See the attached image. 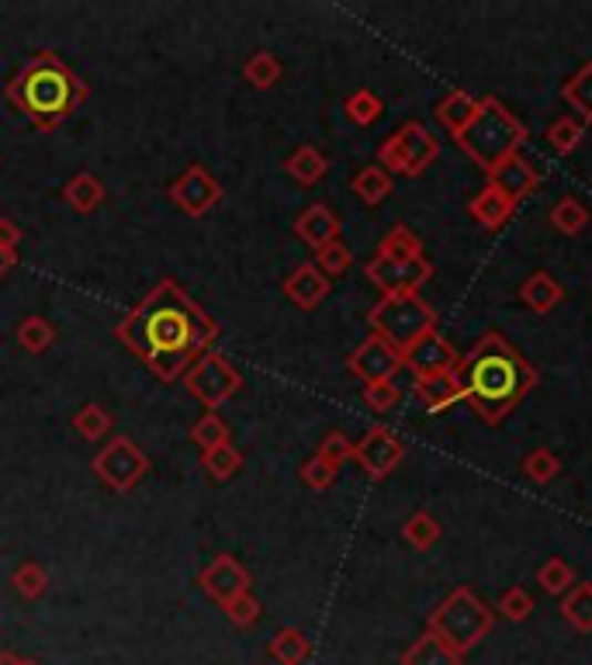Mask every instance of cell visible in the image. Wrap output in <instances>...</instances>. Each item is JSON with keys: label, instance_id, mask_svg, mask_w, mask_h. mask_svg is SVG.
Returning <instances> with one entry per match:
<instances>
[{"label": "cell", "instance_id": "obj_1", "mask_svg": "<svg viewBox=\"0 0 592 665\" xmlns=\"http://www.w3.org/2000/svg\"><path fill=\"white\" fill-rule=\"evenodd\" d=\"M119 340L163 382H174L212 351L218 323L197 305L174 278H163L153 292L119 323Z\"/></svg>", "mask_w": 592, "mask_h": 665}, {"label": "cell", "instance_id": "obj_2", "mask_svg": "<svg viewBox=\"0 0 592 665\" xmlns=\"http://www.w3.org/2000/svg\"><path fill=\"white\" fill-rule=\"evenodd\" d=\"M458 379L474 416L486 426H502L520 410L530 389L538 385V371L530 367V361L513 343H506L499 333H486L461 357Z\"/></svg>", "mask_w": 592, "mask_h": 665}, {"label": "cell", "instance_id": "obj_3", "mask_svg": "<svg viewBox=\"0 0 592 665\" xmlns=\"http://www.w3.org/2000/svg\"><path fill=\"white\" fill-rule=\"evenodd\" d=\"M8 101L32 119L35 129L49 132L63 125L70 114L88 101L83 83L55 52H35L21 67V73L8 83Z\"/></svg>", "mask_w": 592, "mask_h": 665}, {"label": "cell", "instance_id": "obj_4", "mask_svg": "<svg viewBox=\"0 0 592 665\" xmlns=\"http://www.w3.org/2000/svg\"><path fill=\"white\" fill-rule=\"evenodd\" d=\"M455 139H458V147L468 153V160H474L489 173L502 160L520 153V147L527 142V125L499 98H478L474 119Z\"/></svg>", "mask_w": 592, "mask_h": 665}, {"label": "cell", "instance_id": "obj_5", "mask_svg": "<svg viewBox=\"0 0 592 665\" xmlns=\"http://www.w3.org/2000/svg\"><path fill=\"white\" fill-rule=\"evenodd\" d=\"M496 627V611L478 599L471 586L450 590L433 611H430V627L443 645H450L458 655H468L471 648L482 645Z\"/></svg>", "mask_w": 592, "mask_h": 665}, {"label": "cell", "instance_id": "obj_6", "mask_svg": "<svg viewBox=\"0 0 592 665\" xmlns=\"http://www.w3.org/2000/svg\"><path fill=\"white\" fill-rule=\"evenodd\" d=\"M371 333L388 340L395 351L406 357V351L437 330V312L430 302H422L419 295H385L371 312H368Z\"/></svg>", "mask_w": 592, "mask_h": 665}, {"label": "cell", "instance_id": "obj_7", "mask_svg": "<svg viewBox=\"0 0 592 665\" xmlns=\"http://www.w3.org/2000/svg\"><path fill=\"white\" fill-rule=\"evenodd\" d=\"M437 157H440L437 135L422 122H406L399 132H391L381 142L378 167H385L388 173H399V178H419Z\"/></svg>", "mask_w": 592, "mask_h": 665}, {"label": "cell", "instance_id": "obj_8", "mask_svg": "<svg viewBox=\"0 0 592 665\" xmlns=\"http://www.w3.org/2000/svg\"><path fill=\"white\" fill-rule=\"evenodd\" d=\"M184 385L208 413H218V406H225V402L243 389V374L233 367V361L225 354L208 351L187 367Z\"/></svg>", "mask_w": 592, "mask_h": 665}, {"label": "cell", "instance_id": "obj_9", "mask_svg": "<svg viewBox=\"0 0 592 665\" xmlns=\"http://www.w3.org/2000/svg\"><path fill=\"white\" fill-rule=\"evenodd\" d=\"M94 472L111 493H132L150 472V457L132 437H111V444L94 454Z\"/></svg>", "mask_w": 592, "mask_h": 665}, {"label": "cell", "instance_id": "obj_10", "mask_svg": "<svg viewBox=\"0 0 592 665\" xmlns=\"http://www.w3.org/2000/svg\"><path fill=\"white\" fill-rule=\"evenodd\" d=\"M371 284H378L381 299L385 295H419V288L433 278V264L427 256H412V260H388V256H371L368 268H364Z\"/></svg>", "mask_w": 592, "mask_h": 665}, {"label": "cell", "instance_id": "obj_11", "mask_svg": "<svg viewBox=\"0 0 592 665\" xmlns=\"http://www.w3.org/2000/svg\"><path fill=\"white\" fill-rule=\"evenodd\" d=\"M402 457H406V444L395 437L388 426H371L354 444V461L364 468V475L375 478V482L388 478L395 468L402 465Z\"/></svg>", "mask_w": 592, "mask_h": 665}, {"label": "cell", "instance_id": "obj_12", "mask_svg": "<svg viewBox=\"0 0 592 665\" xmlns=\"http://www.w3.org/2000/svg\"><path fill=\"white\" fill-rule=\"evenodd\" d=\"M350 374H357V379L364 385H375V382H395V374H399L406 367V357L395 351V346L388 340H381L378 333H371L368 340H364L357 351L350 354L347 361Z\"/></svg>", "mask_w": 592, "mask_h": 665}, {"label": "cell", "instance_id": "obj_13", "mask_svg": "<svg viewBox=\"0 0 592 665\" xmlns=\"http://www.w3.org/2000/svg\"><path fill=\"white\" fill-rule=\"evenodd\" d=\"M171 201H174L181 212L202 219V215H208L218 205V201H222V184L212 178V173L202 163H191L181 173V178L171 184Z\"/></svg>", "mask_w": 592, "mask_h": 665}, {"label": "cell", "instance_id": "obj_14", "mask_svg": "<svg viewBox=\"0 0 592 665\" xmlns=\"http://www.w3.org/2000/svg\"><path fill=\"white\" fill-rule=\"evenodd\" d=\"M461 357L465 354H458V346L450 343L443 333L433 330V333L422 336L412 351H406V367L416 374V382H419V379H437V374H458Z\"/></svg>", "mask_w": 592, "mask_h": 665}, {"label": "cell", "instance_id": "obj_15", "mask_svg": "<svg viewBox=\"0 0 592 665\" xmlns=\"http://www.w3.org/2000/svg\"><path fill=\"white\" fill-rule=\"evenodd\" d=\"M197 586L222 606V603L236 599L239 593H249V572L239 565L236 555H218L197 572Z\"/></svg>", "mask_w": 592, "mask_h": 665}, {"label": "cell", "instance_id": "obj_16", "mask_svg": "<svg viewBox=\"0 0 592 665\" xmlns=\"http://www.w3.org/2000/svg\"><path fill=\"white\" fill-rule=\"evenodd\" d=\"M489 184L499 191V194H506L510 201H527L533 191L541 188V173H538V167H533L527 157H510V160H502L496 170H489Z\"/></svg>", "mask_w": 592, "mask_h": 665}, {"label": "cell", "instance_id": "obj_17", "mask_svg": "<svg viewBox=\"0 0 592 665\" xmlns=\"http://www.w3.org/2000/svg\"><path fill=\"white\" fill-rule=\"evenodd\" d=\"M285 295L298 305V309H316L319 302H326V295H329V288H333V281L308 260V264H298L288 278H285Z\"/></svg>", "mask_w": 592, "mask_h": 665}, {"label": "cell", "instance_id": "obj_18", "mask_svg": "<svg viewBox=\"0 0 592 665\" xmlns=\"http://www.w3.org/2000/svg\"><path fill=\"white\" fill-rule=\"evenodd\" d=\"M295 236H298L305 246L323 250V246H329V243L340 240V219H336V212H333L329 205H323V201H319V205H308V209L298 215Z\"/></svg>", "mask_w": 592, "mask_h": 665}, {"label": "cell", "instance_id": "obj_19", "mask_svg": "<svg viewBox=\"0 0 592 665\" xmlns=\"http://www.w3.org/2000/svg\"><path fill=\"white\" fill-rule=\"evenodd\" d=\"M412 392H416L419 406L427 410V413H443V410L455 406V402L465 399V385H461L458 374H437V379H419V382L412 385Z\"/></svg>", "mask_w": 592, "mask_h": 665}, {"label": "cell", "instance_id": "obj_20", "mask_svg": "<svg viewBox=\"0 0 592 665\" xmlns=\"http://www.w3.org/2000/svg\"><path fill=\"white\" fill-rule=\"evenodd\" d=\"M468 212H471V219H474L478 225H482V229H489V233H499V229L513 219L517 201H510L506 194H499L492 184H486L482 191H478V194L471 198Z\"/></svg>", "mask_w": 592, "mask_h": 665}, {"label": "cell", "instance_id": "obj_21", "mask_svg": "<svg viewBox=\"0 0 592 665\" xmlns=\"http://www.w3.org/2000/svg\"><path fill=\"white\" fill-rule=\"evenodd\" d=\"M561 299H565V288H561L548 271H533V274L520 284V302H523L530 312L548 315V312L558 309Z\"/></svg>", "mask_w": 592, "mask_h": 665}, {"label": "cell", "instance_id": "obj_22", "mask_svg": "<svg viewBox=\"0 0 592 665\" xmlns=\"http://www.w3.org/2000/svg\"><path fill=\"white\" fill-rule=\"evenodd\" d=\"M461 662H465V655L443 645L433 631L419 634V638L402 652V665H461Z\"/></svg>", "mask_w": 592, "mask_h": 665}, {"label": "cell", "instance_id": "obj_23", "mask_svg": "<svg viewBox=\"0 0 592 665\" xmlns=\"http://www.w3.org/2000/svg\"><path fill=\"white\" fill-rule=\"evenodd\" d=\"M267 655L277 665H305L308 655H313V642H308L305 631L298 627H280L267 645Z\"/></svg>", "mask_w": 592, "mask_h": 665}, {"label": "cell", "instance_id": "obj_24", "mask_svg": "<svg viewBox=\"0 0 592 665\" xmlns=\"http://www.w3.org/2000/svg\"><path fill=\"white\" fill-rule=\"evenodd\" d=\"M63 198H67V205H70L73 212L88 215V212H94V209L101 205V201H104V184L94 178L91 170H80V173H73V178L67 181Z\"/></svg>", "mask_w": 592, "mask_h": 665}, {"label": "cell", "instance_id": "obj_25", "mask_svg": "<svg viewBox=\"0 0 592 665\" xmlns=\"http://www.w3.org/2000/svg\"><path fill=\"white\" fill-rule=\"evenodd\" d=\"M474 111H478V98H474V94H468V91H450V94L437 104V122H440L450 135H458V132L474 119Z\"/></svg>", "mask_w": 592, "mask_h": 665}, {"label": "cell", "instance_id": "obj_26", "mask_svg": "<svg viewBox=\"0 0 592 665\" xmlns=\"http://www.w3.org/2000/svg\"><path fill=\"white\" fill-rule=\"evenodd\" d=\"M561 98L569 101L575 119H582L585 125H592V60H585L575 70V77L565 87H561Z\"/></svg>", "mask_w": 592, "mask_h": 665}, {"label": "cell", "instance_id": "obj_27", "mask_svg": "<svg viewBox=\"0 0 592 665\" xmlns=\"http://www.w3.org/2000/svg\"><path fill=\"white\" fill-rule=\"evenodd\" d=\"M285 170L292 173V178L302 184V188H313L326 178L329 170V160L316 150V147H298L288 160H285Z\"/></svg>", "mask_w": 592, "mask_h": 665}, {"label": "cell", "instance_id": "obj_28", "mask_svg": "<svg viewBox=\"0 0 592 665\" xmlns=\"http://www.w3.org/2000/svg\"><path fill=\"white\" fill-rule=\"evenodd\" d=\"M350 188H354V194L364 201V205H381V201L391 194V173H388L385 167H378V163L360 167V170L354 173Z\"/></svg>", "mask_w": 592, "mask_h": 665}, {"label": "cell", "instance_id": "obj_29", "mask_svg": "<svg viewBox=\"0 0 592 665\" xmlns=\"http://www.w3.org/2000/svg\"><path fill=\"white\" fill-rule=\"evenodd\" d=\"M561 617L579 634H592V583H575L561 596Z\"/></svg>", "mask_w": 592, "mask_h": 665}, {"label": "cell", "instance_id": "obj_30", "mask_svg": "<svg viewBox=\"0 0 592 665\" xmlns=\"http://www.w3.org/2000/svg\"><path fill=\"white\" fill-rule=\"evenodd\" d=\"M548 222L558 229L561 236H579V233H585V225H589V209L582 205L579 198H561V201H554L551 205V212H548Z\"/></svg>", "mask_w": 592, "mask_h": 665}, {"label": "cell", "instance_id": "obj_31", "mask_svg": "<svg viewBox=\"0 0 592 665\" xmlns=\"http://www.w3.org/2000/svg\"><path fill=\"white\" fill-rule=\"evenodd\" d=\"M243 77H246L249 87H257V91H271V87H274L280 77H285V67H280V60H277L274 52L261 49V52H253L249 60H246Z\"/></svg>", "mask_w": 592, "mask_h": 665}, {"label": "cell", "instance_id": "obj_32", "mask_svg": "<svg viewBox=\"0 0 592 665\" xmlns=\"http://www.w3.org/2000/svg\"><path fill=\"white\" fill-rule=\"evenodd\" d=\"M582 139H585V122L575 119L572 111H569V114H561V119H554V122L548 125V142H551V150L561 153V157L575 153Z\"/></svg>", "mask_w": 592, "mask_h": 665}, {"label": "cell", "instance_id": "obj_33", "mask_svg": "<svg viewBox=\"0 0 592 665\" xmlns=\"http://www.w3.org/2000/svg\"><path fill=\"white\" fill-rule=\"evenodd\" d=\"M440 534H443L440 520H437L433 513H427V510L412 513V516L406 520V527H402V537H406V544H412L416 552H430V547L440 541Z\"/></svg>", "mask_w": 592, "mask_h": 665}, {"label": "cell", "instance_id": "obj_34", "mask_svg": "<svg viewBox=\"0 0 592 665\" xmlns=\"http://www.w3.org/2000/svg\"><path fill=\"white\" fill-rule=\"evenodd\" d=\"M18 343L28 354H42L55 343V326L45 320V315H28V320L18 323Z\"/></svg>", "mask_w": 592, "mask_h": 665}, {"label": "cell", "instance_id": "obj_35", "mask_svg": "<svg viewBox=\"0 0 592 665\" xmlns=\"http://www.w3.org/2000/svg\"><path fill=\"white\" fill-rule=\"evenodd\" d=\"M202 468H205L215 482L233 478V475L243 468V451L233 447V444H218V447H212V451H202Z\"/></svg>", "mask_w": 592, "mask_h": 665}, {"label": "cell", "instance_id": "obj_36", "mask_svg": "<svg viewBox=\"0 0 592 665\" xmlns=\"http://www.w3.org/2000/svg\"><path fill=\"white\" fill-rule=\"evenodd\" d=\"M111 423H115V416H111L101 402H88V406L76 410V416H73V430L83 441H104Z\"/></svg>", "mask_w": 592, "mask_h": 665}, {"label": "cell", "instance_id": "obj_37", "mask_svg": "<svg viewBox=\"0 0 592 665\" xmlns=\"http://www.w3.org/2000/svg\"><path fill=\"white\" fill-rule=\"evenodd\" d=\"M344 111H347V119H350L354 125L368 129V125H375V122L381 119L385 104H381V98H378L375 91H368V87H360V91H354V94L344 101Z\"/></svg>", "mask_w": 592, "mask_h": 665}, {"label": "cell", "instance_id": "obj_38", "mask_svg": "<svg viewBox=\"0 0 592 665\" xmlns=\"http://www.w3.org/2000/svg\"><path fill=\"white\" fill-rule=\"evenodd\" d=\"M378 256H388V260H412V256H422V243H419V236L412 233L409 225H395L391 233L378 243Z\"/></svg>", "mask_w": 592, "mask_h": 665}, {"label": "cell", "instance_id": "obj_39", "mask_svg": "<svg viewBox=\"0 0 592 665\" xmlns=\"http://www.w3.org/2000/svg\"><path fill=\"white\" fill-rule=\"evenodd\" d=\"M538 583L544 586V593L551 596H565L572 586H575V568L565 562V558H548L541 568H538Z\"/></svg>", "mask_w": 592, "mask_h": 665}, {"label": "cell", "instance_id": "obj_40", "mask_svg": "<svg viewBox=\"0 0 592 665\" xmlns=\"http://www.w3.org/2000/svg\"><path fill=\"white\" fill-rule=\"evenodd\" d=\"M523 475L530 478V482H538V485H548V482H554L558 478V472H561V461H558V454L551 451V447H533L527 457H523Z\"/></svg>", "mask_w": 592, "mask_h": 665}, {"label": "cell", "instance_id": "obj_41", "mask_svg": "<svg viewBox=\"0 0 592 665\" xmlns=\"http://www.w3.org/2000/svg\"><path fill=\"white\" fill-rule=\"evenodd\" d=\"M191 441L202 447V451H212L218 444H229V423H225L218 413H205L191 426Z\"/></svg>", "mask_w": 592, "mask_h": 665}, {"label": "cell", "instance_id": "obj_42", "mask_svg": "<svg viewBox=\"0 0 592 665\" xmlns=\"http://www.w3.org/2000/svg\"><path fill=\"white\" fill-rule=\"evenodd\" d=\"M11 583H14L18 596H24V599H39V596L49 590V572H45L39 562H24V565L14 568Z\"/></svg>", "mask_w": 592, "mask_h": 665}, {"label": "cell", "instance_id": "obj_43", "mask_svg": "<svg viewBox=\"0 0 592 665\" xmlns=\"http://www.w3.org/2000/svg\"><path fill=\"white\" fill-rule=\"evenodd\" d=\"M313 264L333 281V278H340V274H347L350 271V264H354V253H350V246L344 243V240H336V243H329V246H323V250H316V260Z\"/></svg>", "mask_w": 592, "mask_h": 665}, {"label": "cell", "instance_id": "obj_44", "mask_svg": "<svg viewBox=\"0 0 592 665\" xmlns=\"http://www.w3.org/2000/svg\"><path fill=\"white\" fill-rule=\"evenodd\" d=\"M496 611H499L506 621L523 624V621L533 614V596H530L523 586H510V590H502V596H499V603H496Z\"/></svg>", "mask_w": 592, "mask_h": 665}, {"label": "cell", "instance_id": "obj_45", "mask_svg": "<svg viewBox=\"0 0 592 665\" xmlns=\"http://www.w3.org/2000/svg\"><path fill=\"white\" fill-rule=\"evenodd\" d=\"M222 614L229 617L236 627H253L261 621V614H264V606H261V599L253 596V593H239L236 599H229V603H222Z\"/></svg>", "mask_w": 592, "mask_h": 665}, {"label": "cell", "instance_id": "obj_46", "mask_svg": "<svg viewBox=\"0 0 592 665\" xmlns=\"http://www.w3.org/2000/svg\"><path fill=\"white\" fill-rule=\"evenodd\" d=\"M323 461H329L333 468H340L344 461H350L354 457V441L347 437L344 430H329L326 437H323V444H319V451H316Z\"/></svg>", "mask_w": 592, "mask_h": 665}, {"label": "cell", "instance_id": "obj_47", "mask_svg": "<svg viewBox=\"0 0 592 665\" xmlns=\"http://www.w3.org/2000/svg\"><path fill=\"white\" fill-rule=\"evenodd\" d=\"M402 389L395 382H375V385H364V406L375 410V413H388L399 406Z\"/></svg>", "mask_w": 592, "mask_h": 665}, {"label": "cell", "instance_id": "obj_48", "mask_svg": "<svg viewBox=\"0 0 592 665\" xmlns=\"http://www.w3.org/2000/svg\"><path fill=\"white\" fill-rule=\"evenodd\" d=\"M336 472H340V468H333L329 461H323L319 454H313V457H308L305 465H302V482H305L308 488H316V493H326V488L336 482Z\"/></svg>", "mask_w": 592, "mask_h": 665}, {"label": "cell", "instance_id": "obj_49", "mask_svg": "<svg viewBox=\"0 0 592 665\" xmlns=\"http://www.w3.org/2000/svg\"><path fill=\"white\" fill-rule=\"evenodd\" d=\"M21 243V229L14 219H0V250H14Z\"/></svg>", "mask_w": 592, "mask_h": 665}, {"label": "cell", "instance_id": "obj_50", "mask_svg": "<svg viewBox=\"0 0 592 665\" xmlns=\"http://www.w3.org/2000/svg\"><path fill=\"white\" fill-rule=\"evenodd\" d=\"M18 268V250H0V278Z\"/></svg>", "mask_w": 592, "mask_h": 665}, {"label": "cell", "instance_id": "obj_51", "mask_svg": "<svg viewBox=\"0 0 592 665\" xmlns=\"http://www.w3.org/2000/svg\"><path fill=\"white\" fill-rule=\"evenodd\" d=\"M0 665H24V658L18 652H0Z\"/></svg>", "mask_w": 592, "mask_h": 665}, {"label": "cell", "instance_id": "obj_52", "mask_svg": "<svg viewBox=\"0 0 592 665\" xmlns=\"http://www.w3.org/2000/svg\"><path fill=\"white\" fill-rule=\"evenodd\" d=\"M24 665H35V662H28V658H24Z\"/></svg>", "mask_w": 592, "mask_h": 665}]
</instances>
